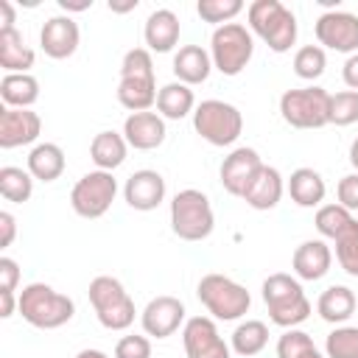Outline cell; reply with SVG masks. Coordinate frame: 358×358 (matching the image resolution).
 <instances>
[{
  "label": "cell",
  "instance_id": "6da1fadb",
  "mask_svg": "<svg viewBox=\"0 0 358 358\" xmlns=\"http://www.w3.org/2000/svg\"><path fill=\"white\" fill-rule=\"evenodd\" d=\"M157 78H154V62L148 48H131L126 50L120 62V84H117V101L123 109L131 112H148L157 103Z\"/></svg>",
  "mask_w": 358,
  "mask_h": 358
},
{
  "label": "cell",
  "instance_id": "7a4b0ae2",
  "mask_svg": "<svg viewBox=\"0 0 358 358\" xmlns=\"http://www.w3.org/2000/svg\"><path fill=\"white\" fill-rule=\"evenodd\" d=\"M17 310L36 330H56L76 316V302L48 282H28L17 294Z\"/></svg>",
  "mask_w": 358,
  "mask_h": 358
},
{
  "label": "cell",
  "instance_id": "3957f363",
  "mask_svg": "<svg viewBox=\"0 0 358 358\" xmlns=\"http://www.w3.org/2000/svg\"><path fill=\"white\" fill-rule=\"evenodd\" d=\"M260 291H263V302L268 308V319L277 327L291 330V327L302 324L313 310L310 299L302 291V282L296 277H291V274H282V271L268 274L263 280Z\"/></svg>",
  "mask_w": 358,
  "mask_h": 358
},
{
  "label": "cell",
  "instance_id": "277c9868",
  "mask_svg": "<svg viewBox=\"0 0 358 358\" xmlns=\"http://www.w3.org/2000/svg\"><path fill=\"white\" fill-rule=\"evenodd\" d=\"M249 28L255 36H260L268 50L285 53L296 42V17L291 8H285L280 0H255L246 8Z\"/></svg>",
  "mask_w": 358,
  "mask_h": 358
},
{
  "label": "cell",
  "instance_id": "5b68a950",
  "mask_svg": "<svg viewBox=\"0 0 358 358\" xmlns=\"http://www.w3.org/2000/svg\"><path fill=\"white\" fill-rule=\"evenodd\" d=\"M171 229L176 238L190 241V243L210 238L215 229V215H213L210 199L196 187L179 190L171 199Z\"/></svg>",
  "mask_w": 358,
  "mask_h": 358
},
{
  "label": "cell",
  "instance_id": "8992f818",
  "mask_svg": "<svg viewBox=\"0 0 358 358\" xmlns=\"http://www.w3.org/2000/svg\"><path fill=\"white\" fill-rule=\"evenodd\" d=\"M196 296L207 308V313H213V319H221V322L241 319L249 310V305H252V296H249L246 285H241L232 277L218 274V271L204 274L199 280Z\"/></svg>",
  "mask_w": 358,
  "mask_h": 358
},
{
  "label": "cell",
  "instance_id": "52a82bcc",
  "mask_svg": "<svg viewBox=\"0 0 358 358\" xmlns=\"http://www.w3.org/2000/svg\"><path fill=\"white\" fill-rule=\"evenodd\" d=\"M90 305L98 316V322L106 330H126L134 324V299L129 296V291L123 288V282L117 277L101 274L95 280H90Z\"/></svg>",
  "mask_w": 358,
  "mask_h": 358
},
{
  "label": "cell",
  "instance_id": "ba28073f",
  "mask_svg": "<svg viewBox=\"0 0 358 358\" xmlns=\"http://www.w3.org/2000/svg\"><path fill=\"white\" fill-rule=\"evenodd\" d=\"M193 129L201 140H207L210 145H232L241 131H243V115L238 106L218 101V98H207L193 109Z\"/></svg>",
  "mask_w": 358,
  "mask_h": 358
},
{
  "label": "cell",
  "instance_id": "9c48e42d",
  "mask_svg": "<svg viewBox=\"0 0 358 358\" xmlns=\"http://www.w3.org/2000/svg\"><path fill=\"white\" fill-rule=\"evenodd\" d=\"M252 53H255L252 31H246V25L241 22L218 25L210 36V59L221 76L243 73V67L252 62Z\"/></svg>",
  "mask_w": 358,
  "mask_h": 358
},
{
  "label": "cell",
  "instance_id": "30bf717a",
  "mask_svg": "<svg viewBox=\"0 0 358 358\" xmlns=\"http://www.w3.org/2000/svg\"><path fill=\"white\" fill-rule=\"evenodd\" d=\"M280 115L294 129H322L330 123V92L310 84L280 95Z\"/></svg>",
  "mask_w": 358,
  "mask_h": 358
},
{
  "label": "cell",
  "instance_id": "8fae6325",
  "mask_svg": "<svg viewBox=\"0 0 358 358\" xmlns=\"http://www.w3.org/2000/svg\"><path fill=\"white\" fill-rule=\"evenodd\" d=\"M117 196V179L109 171H90L84 173L70 190V207L81 218H101Z\"/></svg>",
  "mask_w": 358,
  "mask_h": 358
},
{
  "label": "cell",
  "instance_id": "7c38bea8",
  "mask_svg": "<svg viewBox=\"0 0 358 358\" xmlns=\"http://www.w3.org/2000/svg\"><path fill=\"white\" fill-rule=\"evenodd\" d=\"M182 344L187 358H229L232 352L210 316H190L182 327Z\"/></svg>",
  "mask_w": 358,
  "mask_h": 358
},
{
  "label": "cell",
  "instance_id": "4fadbf2b",
  "mask_svg": "<svg viewBox=\"0 0 358 358\" xmlns=\"http://www.w3.org/2000/svg\"><path fill=\"white\" fill-rule=\"evenodd\" d=\"M316 39L319 45L336 50V53H358V17L350 11H324L319 14L316 25Z\"/></svg>",
  "mask_w": 358,
  "mask_h": 358
},
{
  "label": "cell",
  "instance_id": "5bb4252c",
  "mask_svg": "<svg viewBox=\"0 0 358 358\" xmlns=\"http://www.w3.org/2000/svg\"><path fill=\"white\" fill-rule=\"evenodd\" d=\"M185 322H187L185 319V302L176 296H168V294L148 299V305L140 313L143 333L151 338H168L179 327H185Z\"/></svg>",
  "mask_w": 358,
  "mask_h": 358
},
{
  "label": "cell",
  "instance_id": "9a60e30c",
  "mask_svg": "<svg viewBox=\"0 0 358 358\" xmlns=\"http://www.w3.org/2000/svg\"><path fill=\"white\" fill-rule=\"evenodd\" d=\"M260 168H263L260 154H257L255 148H249V145H241V148H232V151L224 157L218 176H221L224 190H227L229 196H238V199H241L243 190L249 187V182L255 179V173H257Z\"/></svg>",
  "mask_w": 358,
  "mask_h": 358
},
{
  "label": "cell",
  "instance_id": "2e32d148",
  "mask_svg": "<svg viewBox=\"0 0 358 358\" xmlns=\"http://www.w3.org/2000/svg\"><path fill=\"white\" fill-rule=\"evenodd\" d=\"M78 42H81V31L70 14H56V17L45 20V25L39 31V45H42L45 56H50L56 62L70 59L78 50Z\"/></svg>",
  "mask_w": 358,
  "mask_h": 358
},
{
  "label": "cell",
  "instance_id": "e0dca14e",
  "mask_svg": "<svg viewBox=\"0 0 358 358\" xmlns=\"http://www.w3.org/2000/svg\"><path fill=\"white\" fill-rule=\"evenodd\" d=\"M123 199H126V204L131 210H140V213L157 210L165 201V179H162V173L151 171V168L134 171L123 185Z\"/></svg>",
  "mask_w": 358,
  "mask_h": 358
},
{
  "label": "cell",
  "instance_id": "ac0fdd59",
  "mask_svg": "<svg viewBox=\"0 0 358 358\" xmlns=\"http://www.w3.org/2000/svg\"><path fill=\"white\" fill-rule=\"evenodd\" d=\"M42 131V117L34 109H8L0 112V148H20L36 143Z\"/></svg>",
  "mask_w": 358,
  "mask_h": 358
},
{
  "label": "cell",
  "instance_id": "d6986e66",
  "mask_svg": "<svg viewBox=\"0 0 358 358\" xmlns=\"http://www.w3.org/2000/svg\"><path fill=\"white\" fill-rule=\"evenodd\" d=\"M165 117L159 112H131L123 120V137L129 148L154 151L165 143Z\"/></svg>",
  "mask_w": 358,
  "mask_h": 358
},
{
  "label": "cell",
  "instance_id": "ffe728a7",
  "mask_svg": "<svg viewBox=\"0 0 358 358\" xmlns=\"http://www.w3.org/2000/svg\"><path fill=\"white\" fill-rule=\"evenodd\" d=\"M333 266V249L322 241V238H310V241H302L296 249H294V257H291V268L299 280H308V282H316L322 280Z\"/></svg>",
  "mask_w": 358,
  "mask_h": 358
},
{
  "label": "cell",
  "instance_id": "44dd1931",
  "mask_svg": "<svg viewBox=\"0 0 358 358\" xmlns=\"http://www.w3.org/2000/svg\"><path fill=\"white\" fill-rule=\"evenodd\" d=\"M285 193V182H282V173L274 168V165H266L255 173V179L249 182V187L243 190V201L252 207V210H271L280 204Z\"/></svg>",
  "mask_w": 358,
  "mask_h": 358
},
{
  "label": "cell",
  "instance_id": "7402d4cb",
  "mask_svg": "<svg viewBox=\"0 0 358 358\" xmlns=\"http://www.w3.org/2000/svg\"><path fill=\"white\" fill-rule=\"evenodd\" d=\"M179 17L171 11V8H157L148 14L145 20V28H143V39H145V48L151 53H171L179 42Z\"/></svg>",
  "mask_w": 358,
  "mask_h": 358
},
{
  "label": "cell",
  "instance_id": "603a6c76",
  "mask_svg": "<svg viewBox=\"0 0 358 358\" xmlns=\"http://www.w3.org/2000/svg\"><path fill=\"white\" fill-rule=\"evenodd\" d=\"M213 73V59L201 45H182L173 56V76L176 81L193 87V84H204Z\"/></svg>",
  "mask_w": 358,
  "mask_h": 358
},
{
  "label": "cell",
  "instance_id": "cb8c5ba5",
  "mask_svg": "<svg viewBox=\"0 0 358 358\" xmlns=\"http://www.w3.org/2000/svg\"><path fill=\"white\" fill-rule=\"evenodd\" d=\"M285 187H288V196L296 207H322L324 193H327V185H324L322 173L313 171V168H296L288 176Z\"/></svg>",
  "mask_w": 358,
  "mask_h": 358
},
{
  "label": "cell",
  "instance_id": "d4e9b609",
  "mask_svg": "<svg viewBox=\"0 0 358 358\" xmlns=\"http://www.w3.org/2000/svg\"><path fill=\"white\" fill-rule=\"evenodd\" d=\"M0 98L8 109H31L39 101V81L31 73H6L0 78Z\"/></svg>",
  "mask_w": 358,
  "mask_h": 358
},
{
  "label": "cell",
  "instance_id": "484cf974",
  "mask_svg": "<svg viewBox=\"0 0 358 358\" xmlns=\"http://www.w3.org/2000/svg\"><path fill=\"white\" fill-rule=\"evenodd\" d=\"M64 151L56 145V143H36L31 151H28V173L39 182H56L62 173H64Z\"/></svg>",
  "mask_w": 358,
  "mask_h": 358
},
{
  "label": "cell",
  "instance_id": "4316f807",
  "mask_svg": "<svg viewBox=\"0 0 358 358\" xmlns=\"http://www.w3.org/2000/svg\"><path fill=\"white\" fill-rule=\"evenodd\" d=\"M126 151H129V143L117 131H98L90 143V157H92L95 168L109 171V173L126 162Z\"/></svg>",
  "mask_w": 358,
  "mask_h": 358
},
{
  "label": "cell",
  "instance_id": "83f0119b",
  "mask_svg": "<svg viewBox=\"0 0 358 358\" xmlns=\"http://www.w3.org/2000/svg\"><path fill=\"white\" fill-rule=\"evenodd\" d=\"M355 305H358V299H355L352 288H347V285H330V288H324L319 294L316 313L324 322H330V324H344L355 313Z\"/></svg>",
  "mask_w": 358,
  "mask_h": 358
},
{
  "label": "cell",
  "instance_id": "f1b7e54d",
  "mask_svg": "<svg viewBox=\"0 0 358 358\" xmlns=\"http://www.w3.org/2000/svg\"><path fill=\"white\" fill-rule=\"evenodd\" d=\"M34 50L25 45L22 34L17 28L0 31V67L6 73H28L34 67Z\"/></svg>",
  "mask_w": 358,
  "mask_h": 358
},
{
  "label": "cell",
  "instance_id": "f546056e",
  "mask_svg": "<svg viewBox=\"0 0 358 358\" xmlns=\"http://www.w3.org/2000/svg\"><path fill=\"white\" fill-rule=\"evenodd\" d=\"M196 109V95L187 84L182 81H171L165 87H159L157 92V112L165 117V120H182L187 115H193Z\"/></svg>",
  "mask_w": 358,
  "mask_h": 358
},
{
  "label": "cell",
  "instance_id": "4dcf8cb0",
  "mask_svg": "<svg viewBox=\"0 0 358 358\" xmlns=\"http://www.w3.org/2000/svg\"><path fill=\"white\" fill-rule=\"evenodd\" d=\"M229 338H232L229 347H232L235 355L252 358V355H257V352L266 350V344H268V327H266V322H260V319H246V322H241V324L232 330Z\"/></svg>",
  "mask_w": 358,
  "mask_h": 358
},
{
  "label": "cell",
  "instance_id": "1f68e13d",
  "mask_svg": "<svg viewBox=\"0 0 358 358\" xmlns=\"http://www.w3.org/2000/svg\"><path fill=\"white\" fill-rule=\"evenodd\" d=\"M34 193V176L17 165L0 168V196L11 204H25Z\"/></svg>",
  "mask_w": 358,
  "mask_h": 358
},
{
  "label": "cell",
  "instance_id": "d6a6232c",
  "mask_svg": "<svg viewBox=\"0 0 358 358\" xmlns=\"http://www.w3.org/2000/svg\"><path fill=\"white\" fill-rule=\"evenodd\" d=\"M352 221H355V215H352L347 207H341V204H322V207L316 210L313 227H316V232H319L322 238L336 241Z\"/></svg>",
  "mask_w": 358,
  "mask_h": 358
},
{
  "label": "cell",
  "instance_id": "836d02e7",
  "mask_svg": "<svg viewBox=\"0 0 358 358\" xmlns=\"http://www.w3.org/2000/svg\"><path fill=\"white\" fill-rule=\"evenodd\" d=\"M277 358H324V355L316 350L313 338L305 330L291 327L277 338Z\"/></svg>",
  "mask_w": 358,
  "mask_h": 358
},
{
  "label": "cell",
  "instance_id": "e575fe53",
  "mask_svg": "<svg viewBox=\"0 0 358 358\" xmlns=\"http://www.w3.org/2000/svg\"><path fill=\"white\" fill-rule=\"evenodd\" d=\"M327 67V56L322 45H305L294 53V73L305 81H316Z\"/></svg>",
  "mask_w": 358,
  "mask_h": 358
},
{
  "label": "cell",
  "instance_id": "d590c367",
  "mask_svg": "<svg viewBox=\"0 0 358 358\" xmlns=\"http://www.w3.org/2000/svg\"><path fill=\"white\" fill-rule=\"evenodd\" d=\"M324 352L327 358H358V327L338 324L324 338Z\"/></svg>",
  "mask_w": 358,
  "mask_h": 358
},
{
  "label": "cell",
  "instance_id": "8d00e7d4",
  "mask_svg": "<svg viewBox=\"0 0 358 358\" xmlns=\"http://www.w3.org/2000/svg\"><path fill=\"white\" fill-rule=\"evenodd\" d=\"M336 260L350 277H358V218L336 238Z\"/></svg>",
  "mask_w": 358,
  "mask_h": 358
},
{
  "label": "cell",
  "instance_id": "74e56055",
  "mask_svg": "<svg viewBox=\"0 0 358 358\" xmlns=\"http://www.w3.org/2000/svg\"><path fill=\"white\" fill-rule=\"evenodd\" d=\"M196 11H199V17L204 22L227 25V22H232L243 11V3L241 0H199L196 3Z\"/></svg>",
  "mask_w": 358,
  "mask_h": 358
},
{
  "label": "cell",
  "instance_id": "f35d334b",
  "mask_svg": "<svg viewBox=\"0 0 358 358\" xmlns=\"http://www.w3.org/2000/svg\"><path fill=\"white\" fill-rule=\"evenodd\" d=\"M330 123L333 126L358 123V92L355 90H341L330 95Z\"/></svg>",
  "mask_w": 358,
  "mask_h": 358
},
{
  "label": "cell",
  "instance_id": "ab89813d",
  "mask_svg": "<svg viewBox=\"0 0 358 358\" xmlns=\"http://www.w3.org/2000/svg\"><path fill=\"white\" fill-rule=\"evenodd\" d=\"M115 358H151L148 336H123L115 344Z\"/></svg>",
  "mask_w": 358,
  "mask_h": 358
},
{
  "label": "cell",
  "instance_id": "60d3db41",
  "mask_svg": "<svg viewBox=\"0 0 358 358\" xmlns=\"http://www.w3.org/2000/svg\"><path fill=\"white\" fill-rule=\"evenodd\" d=\"M336 193H338V204L341 207H347L350 213H358V173L355 171L338 179Z\"/></svg>",
  "mask_w": 358,
  "mask_h": 358
},
{
  "label": "cell",
  "instance_id": "b9f144b4",
  "mask_svg": "<svg viewBox=\"0 0 358 358\" xmlns=\"http://www.w3.org/2000/svg\"><path fill=\"white\" fill-rule=\"evenodd\" d=\"M20 285V266L11 257H0V291H17Z\"/></svg>",
  "mask_w": 358,
  "mask_h": 358
},
{
  "label": "cell",
  "instance_id": "7bdbcfd3",
  "mask_svg": "<svg viewBox=\"0 0 358 358\" xmlns=\"http://www.w3.org/2000/svg\"><path fill=\"white\" fill-rule=\"evenodd\" d=\"M14 235H17V218L8 210H3L0 213V246L3 249L11 246L14 243Z\"/></svg>",
  "mask_w": 358,
  "mask_h": 358
},
{
  "label": "cell",
  "instance_id": "ee69618b",
  "mask_svg": "<svg viewBox=\"0 0 358 358\" xmlns=\"http://www.w3.org/2000/svg\"><path fill=\"white\" fill-rule=\"evenodd\" d=\"M341 78H344V84H347L350 90L358 92V53L347 56V62H344V67H341Z\"/></svg>",
  "mask_w": 358,
  "mask_h": 358
},
{
  "label": "cell",
  "instance_id": "f6af8a7d",
  "mask_svg": "<svg viewBox=\"0 0 358 358\" xmlns=\"http://www.w3.org/2000/svg\"><path fill=\"white\" fill-rule=\"evenodd\" d=\"M14 308H17V294L14 291H0V316L3 319L14 316Z\"/></svg>",
  "mask_w": 358,
  "mask_h": 358
},
{
  "label": "cell",
  "instance_id": "bcb514c9",
  "mask_svg": "<svg viewBox=\"0 0 358 358\" xmlns=\"http://www.w3.org/2000/svg\"><path fill=\"white\" fill-rule=\"evenodd\" d=\"M0 11H3V25H0V31H3V28H14V6H11L8 0H0Z\"/></svg>",
  "mask_w": 358,
  "mask_h": 358
},
{
  "label": "cell",
  "instance_id": "7dc6e473",
  "mask_svg": "<svg viewBox=\"0 0 358 358\" xmlns=\"http://www.w3.org/2000/svg\"><path fill=\"white\" fill-rule=\"evenodd\" d=\"M59 6H62L64 11H87V8H92V0H81V3H70V0H59Z\"/></svg>",
  "mask_w": 358,
  "mask_h": 358
},
{
  "label": "cell",
  "instance_id": "c3c4849f",
  "mask_svg": "<svg viewBox=\"0 0 358 358\" xmlns=\"http://www.w3.org/2000/svg\"><path fill=\"white\" fill-rule=\"evenodd\" d=\"M350 165L355 168V173H358V137L350 143Z\"/></svg>",
  "mask_w": 358,
  "mask_h": 358
},
{
  "label": "cell",
  "instance_id": "681fc988",
  "mask_svg": "<svg viewBox=\"0 0 358 358\" xmlns=\"http://www.w3.org/2000/svg\"><path fill=\"white\" fill-rule=\"evenodd\" d=\"M76 358H109L106 352H101V350H81Z\"/></svg>",
  "mask_w": 358,
  "mask_h": 358
}]
</instances>
